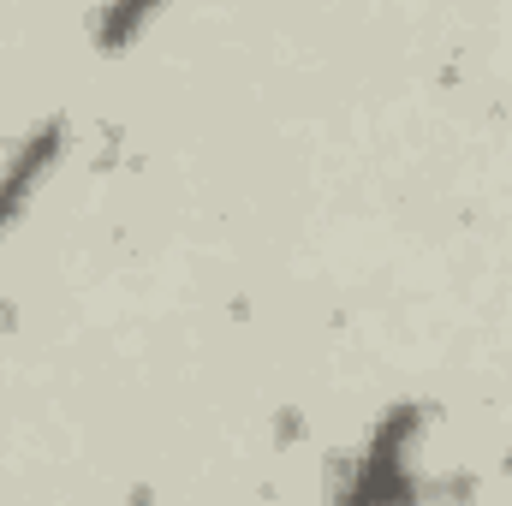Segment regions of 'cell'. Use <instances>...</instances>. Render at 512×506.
I'll list each match as a JSON object with an SVG mask.
<instances>
[{
    "label": "cell",
    "mask_w": 512,
    "mask_h": 506,
    "mask_svg": "<svg viewBox=\"0 0 512 506\" xmlns=\"http://www.w3.org/2000/svg\"><path fill=\"white\" fill-rule=\"evenodd\" d=\"M155 6H161V0H108L102 18H96V48H108V54H114V48H131L137 30L155 18Z\"/></svg>",
    "instance_id": "2"
},
{
    "label": "cell",
    "mask_w": 512,
    "mask_h": 506,
    "mask_svg": "<svg viewBox=\"0 0 512 506\" xmlns=\"http://www.w3.org/2000/svg\"><path fill=\"white\" fill-rule=\"evenodd\" d=\"M54 155H60V126H42L18 155H12V167L0 173V227L6 221H18V209H24V197L42 185V173L54 167Z\"/></svg>",
    "instance_id": "1"
}]
</instances>
